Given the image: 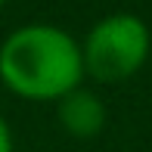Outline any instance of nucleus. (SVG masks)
I'll list each match as a JSON object with an SVG mask.
<instances>
[{
  "mask_svg": "<svg viewBox=\"0 0 152 152\" xmlns=\"http://www.w3.org/2000/svg\"><path fill=\"white\" fill-rule=\"evenodd\" d=\"M3 3H6V0H0V6H3Z\"/></svg>",
  "mask_w": 152,
  "mask_h": 152,
  "instance_id": "obj_5",
  "label": "nucleus"
},
{
  "mask_svg": "<svg viewBox=\"0 0 152 152\" xmlns=\"http://www.w3.org/2000/svg\"><path fill=\"white\" fill-rule=\"evenodd\" d=\"M84 72L99 84H121L146 65L152 53V31L134 12H112L81 40Z\"/></svg>",
  "mask_w": 152,
  "mask_h": 152,
  "instance_id": "obj_2",
  "label": "nucleus"
},
{
  "mask_svg": "<svg viewBox=\"0 0 152 152\" xmlns=\"http://www.w3.org/2000/svg\"><path fill=\"white\" fill-rule=\"evenodd\" d=\"M12 130H10V121L3 118V112H0V152H12Z\"/></svg>",
  "mask_w": 152,
  "mask_h": 152,
  "instance_id": "obj_4",
  "label": "nucleus"
},
{
  "mask_svg": "<svg viewBox=\"0 0 152 152\" xmlns=\"http://www.w3.org/2000/svg\"><path fill=\"white\" fill-rule=\"evenodd\" d=\"M56 118L68 137L75 140H93L102 127H106V102L99 99V93L87 90V87H75L72 93H65L56 99Z\"/></svg>",
  "mask_w": 152,
  "mask_h": 152,
  "instance_id": "obj_3",
  "label": "nucleus"
},
{
  "mask_svg": "<svg viewBox=\"0 0 152 152\" xmlns=\"http://www.w3.org/2000/svg\"><path fill=\"white\" fill-rule=\"evenodd\" d=\"M81 44L59 25L31 22L0 44V81L28 102H56L84 81Z\"/></svg>",
  "mask_w": 152,
  "mask_h": 152,
  "instance_id": "obj_1",
  "label": "nucleus"
}]
</instances>
